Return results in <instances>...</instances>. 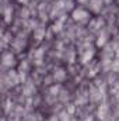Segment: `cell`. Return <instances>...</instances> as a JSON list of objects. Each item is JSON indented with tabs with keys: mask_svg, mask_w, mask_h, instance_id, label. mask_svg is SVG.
<instances>
[{
	"mask_svg": "<svg viewBox=\"0 0 119 121\" xmlns=\"http://www.w3.org/2000/svg\"><path fill=\"white\" fill-rule=\"evenodd\" d=\"M6 21L10 23V9H7V11H6Z\"/></svg>",
	"mask_w": 119,
	"mask_h": 121,
	"instance_id": "cell-3",
	"label": "cell"
},
{
	"mask_svg": "<svg viewBox=\"0 0 119 121\" xmlns=\"http://www.w3.org/2000/svg\"><path fill=\"white\" fill-rule=\"evenodd\" d=\"M86 16H87V13L83 11V10H76L74 14H73V17H74L76 20H83V18H86Z\"/></svg>",
	"mask_w": 119,
	"mask_h": 121,
	"instance_id": "cell-2",
	"label": "cell"
},
{
	"mask_svg": "<svg viewBox=\"0 0 119 121\" xmlns=\"http://www.w3.org/2000/svg\"><path fill=\"white\" fill-rule=\"evenodd\" d=\"M3 63H4L6 66H11V65L14 63V56H13L11 54H6V55L3 56Z\"/></svg>",
	"mask_w": 119,
	"mask_h": 121,
	"instance_id": "cell-1",
	"label": "cell"
},
{
	"mask_svg": "<svg viewBox=\"0 0 119 121\" xmlns=\"http://www.w3.org/2000/svg\"><path fill=\"white\" fill-rule=\"evenodd\" d=\"M0 48H1V47H0Z\"/></svg>",
	"mask_w": 119,
	"mask_h": 121,
	"instance_id": "cell-4",
	"label": "cell"
}]
</instances>
